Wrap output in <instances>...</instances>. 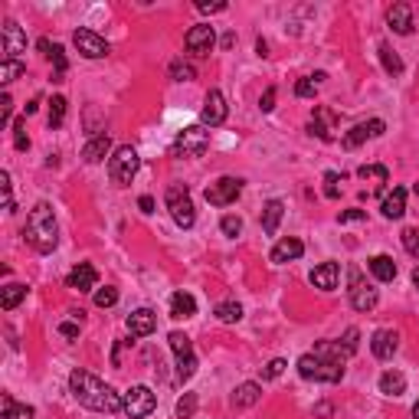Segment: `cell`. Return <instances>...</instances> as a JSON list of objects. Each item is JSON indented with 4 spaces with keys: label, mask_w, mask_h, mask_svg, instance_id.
<instances>
[{
    "label": "cell",
    "mask_w": 419,
    "mask_h": 419,
    "mask_svg": "<svg viewBox=\"0 0 419 419\" xmlns=\"http://www.w3.org/2000/svg\"><path fill=\"white\" fill-rule=\"evenodd\" d=\"M314 92H318V82H314L311 76H305V79H298L295 82V96L298 98H314Z\"/></svg>",
    "instance_id": "cell-45"
},
{
    "label": "cell",
    "mask_w": 419,
    "mask_h": 419,
    "mask_svg": "<svg viewBox=\"0 0 419 419\" xmlns=\"http://www.w3.org/2000/svg\"><path fill=\"white\" fill-rule=\"evenodd\" d=\"M66 108H69L66 98L53 96V102H49V128H59V124L66 122Z\"/></svg>",
    "instance_id": "cell-39"
},
{
    "label": "cell",
    "mask_w": 419,
    "mask_h": 419,
    "mask_svg": "<svg viewBox=\"0 0 419 419\" xmlns=\"http://www.w3.org/2000/svg\"><path fill=\"white\" fill-rule=\"evenodd\" d=\"M23 298H27V285H20V282H10V285L0 292V308H4V311H13V308H17Z\"/></svg>",
    "instance_id": "cell-33"
},
{
    "label": "cell",
    "mask_w": 419,
    "mask_h": 419,
    "mask_svg": "<svg viewBox=\"0 0 419 419\" xmlns=\"http://www.w3.org/2000/svg\"><path fill=\"white\" fill-rule=\"evenodd\" d=\"M124 328H128L131 337H148V334H154V328H157V314H154L151 308H138V311L128 314Z\"/></svg>",
    "instance_id": "cell-17"
},
{
    "label": "cell",
    "mask_w": 419,
    "mask_h": 419,
    "mask_svg": "<svg viewBox=\"0 0 419 419\" xmlns=\"http://www.w3.org/2000/svg\"><path fill=\"white\" fill-rule=\"evenodd\" d=\"M223 324H239L243 321V305H236V302H223V305H217V311H213Z\"/></svg>",
    "instance_id": "cell-35"
},
{
    "label": "cell",
    "mask_w": 419,
    "mask_h": 419,
    "mask_svg": "<svg viewBox=\"0 0 419 419\" xmlns=\"http://www.w3.org/2000/svg\"><path fill=\"white\" fill-rule=\"evenodd\" d=\"M285 367H288V363L282 361V357L269 361V363H266V370H262V380H276V377H282V373H285Z\"/></svg>",
    "instance_id": "cell-47"
},
{
    "label": "cell",
    "mask_w": 419,
    "mask_h": 419,
    "mask_svg": "<svg viewBox=\"0 0 419 419\" xmlns=\"http://www.w3.org/2000/svg\"><path fill=\"white\" fill-rule=\"evenodd\" d=\"M59 334L69 337V341H76V337H79V324L76 321H63V324H59Z\"/></svg>",
    "instance_id": "cell-54"
},
{
    "label": "cell",
    "mask_w": 419,
    "mask_h": 419,
    "mask_svg": "<svg viewBox=\"0 0 419 419\" xmlns=\"http://www.w3.org/2000/svg\"><path fill=\"white\" fill-rule=\"evenodd\" d=\"M298 373H302V380L341 383L344 363H331V361H324V357H318V354H302V357H298Z\"/></svg>",
    "instance_id": "cell-3"
},
{
    "label": "cell",
    "mask_w": 419,
    "mask_h": 419,
    "mask_svg": "<svg viewBox=\"0 0 419 419\" xmlns=\"http://www.w3.org/2000/svg\"><path fill=\"white\" fill-rule=\"evenodd\" d=\"M387 131V122L383 118H370V122H361V124H354L351 131L341 138V144L347 148V151H354V148H361L367 138H380V134Z\"/></svg>",
    "instance_id": "cell-14"
},
{
    "label": "cell",
    "mask_w": 419,
    "mask_h": 419,
    "mask_svg": "<svg viewBox=\"0 0 419 419\" xmlns=\"http://www.w3.org/2000/svg\"><path fill=\"white\" fill-rule=\"evenodd\" d=\"M314 413H318V416H331V406H328V403H321V406H318Z\"/></svg>",
    "instance_id": "cell-58"
},
{
    "label": "cell",
    "mask_w": 419,
    "mask_h": 419,
    "mask_svg": "<svg viewBox=\"0 0 419 419\" xmlns=\"http://www.w3.org/2000/svg\"><path fill=\"white\" fill-rule=\"evenodd\" d=\"M210 148V128L203 124H191V128H183L171 144V154L174 157H203Z\"/></svg>",
    "instance_id": "cell-5"
},
{
    "label": "cell",
    "mask_w": 419,
    "mask_h": 419,
    "mask_svg": "<svg viewBox=\"0 0 419 419\" xmlns=\"http://www.w3.org/2000/svg\"><path fill=\"white\" fill-rule=\"evenodd\" d=\"M334 124H337V115L328 112V108H314L311 122H308V134L321 138V141H331V138H334Z\"/></svg>",
    "instance_id": "cell-19"
},
{
    "label": "cell",
    "mask_w": 419,
    "mask_h": 419,
    "mask_svg": "<svg viewBox=\"0 0 419 419\" xmlns=\"http://www.w3.org/2000/svg\"><path fill=\"white\" fill-rule=\"evenodd\" d=\"M367 269L373 272L377 282H393V278H397V262H393V256H383V252L367 259Z\"/></svg>",
    "instance_id": "cell-25"
},
{
    "label": "cell",
    "mask_w": 419,
    "mask_h": 419,
    "mask_svg": "<svg viewBox=\"0 0 419 419\" xmlns=\"http://www.w3.org/2000/svg\"><path fill=\"white\" fill-rule=\"evenodd\" d=\"M413 419H419V400L413 403Z\"/></svg>",
    "instance_id": "cell-60"
},
{
    "label": "cell",
    "mask_w": 419,
    "mask_h": 419,
    "mask_svg": "<svg viewBox=\"0 0 419 419\" xmlns=\"http://www.w3.org/2000/svg\"><path fill=\"white\" fill-rule=\"evenodd\" d=\"M357 337H361V331H357V328H347V334H344V341H341V347L351 354V357L357 354Z\"/></svg>",
    "instance_id": "cell-50"
},
{
    "label": "cell",
    "mask_w": 419,
    "mask_h": 419,
    "mask_svg": "<svg viewBox=\"0 0 419 419\" xmlns=\"http://www.w3.org/2000/svg\"><path fill=\"white\" fill-rule=\"evenodd\" d=\"M413 285H416V288H419V266H416V269H413Z\"/></svg>",
    "instance_id": "cell-59"
},
{
    "label": "cell",
    "mask_w": 419,
    "mask_h": 419,
    "mask_svg": "<svg viewBox=\"0 0 419 419\" xmlns=\"http://www.w3.org/2000/svg\"><path fill=\"white\" fill-rule=\"evenodd\" d=\"M197 10H200V13H223V10H226V4H223V0H217V4H207V0H197Z\"/></svg>",
    "instance_id": "cell-52"
},
{
    "label": "cell",
    "mask_w": 419,
    "mask_h": 419,
    "mask_svg": "<svg viewBox=\"0 0 419 419\" xmlns=\"http://www.w3.org/2000/svg\"><path fill=\"white\" fill-rule=\"evenodd\" d=\"M351 308L354 311H373L377 308V302H380V295H377V288L370 285V282H363L361 278V269H351Z\"/></svg>",
    "instance_id": "cell-8"
},
{
    "label": "cell",
    "mask_w": 419,
    "mask_h": 419,
    "mask_svg": "<svg viewBox=\"0 0 419 419\" xmlns=\"http://www.w3.org/2000/svg\"><path fill=\"white\" fill-rule=\"evenodd\" d=\"M305 256V243L295 236H285L278 239L276 246H272V252H269V259L276 262V266H285V262H295V259Z\"/></svg>",
    "instance_id": "cell-16"
},
{
    "label": "cell",
    "mask_w": 419,
    "mask_h": 419,
    "mask_svg": "<svg viewBox=\"0 0 419 419\" xmlns=\"http://www.w3.org/2000/svg\"><path fill=\"white\" fill-rule=\"evenodd\" d=\"M108 154H112V138H108V131H98V134H92L86 141V148H82V161L98 164V161H105Z\"/></svg>",
    "instance_id": "cell-20"
},
{
    "label": "cell",
    "mask_w": 419,
    "mask_h": 419,
    "mask_svg": "<svg viewBox=\"0 0 419 419\" xmlns=\"http://www.w3.org/2000/svg\"><path fill=\"white\" fill-rule=\"evenodd\" d=\"M167 344H171L174 357H187V354H193V344H191V337H187L183 331H171V334H167Z\"/></svg>",
    "instance_id": "cell-36"
},
{
    "label": "cell",
    "mask_w": 419,
    "mask_h": 419,
    "mask_svg": "<svg viewBox=\"0 0 419 419\" xmlns=\"http://www.w3.org/2000/svg\"><path fill=\"white\" fill-rule=\"evenodd\" d=\"M0 410H4V419H33V416H37V413H33V406H27V403H17L10 393H4Z\"/></svg>",
    "instance_id": "cell-32"
},
{
    "label": "cell",
    "mask_w": 419,
    "mask_h": 419,
    "mask_svg": "<svg viewBox=\"0 0 419 419\" xmlns=\"http://www.w3.org/2000/svg\"><path fill=\"white\" fill-rule=\"evenodd\" d=\"M361 219H367V210L351 207V210H341V217H337V223H361Z\"/></svg>",
    "instance_id": "cell-48"
},
{
    "label": "cell",
    "mask_w": 419,
    "mask_h": 419,
    "mask_svg": "<svg viewBox=\"0 0 419 419\" xmlns=\"http://www.w3.org/2000/svg\"><path fill=\"white\" fill-rule=\"evenodd\" d=\"M167 72H171L174 82H193V79H197V69H193L191 63H183V59H174Z\"/></svg>",
    "instance_id": "cell-37"
},
{
    "label": "cell",
    "mask_w": 419,
    "mask_h": 419,
    "mask_svg": "<svg viewBox=\"0 0 419 419\" xmlns=\"http://www.w3.org/2000/svg\"><path fill=\"white\" fill-rule=\"evenodd\" d=\"M239 193H243V181L239 177H219V181H213L203 191V197H207L210 207H229V203H236Z\"/></svg>",
    "instance_id": "cell-9"
},
{
    "label": "cell",
    "mask_w": 419,
    "mask_h": 419,
    "mask_svg": "<svg viewBox=\"0 0 419 419\" xmlns=\"http://www.w3.org/2000/svg\"><path fill=\"white\" fill-rule=\"evenodd\" d=\"M66 285L76 288V292H92V288L98 285V272L92 262H79L72 272L66 276Z\"/></svg>",
    "instance_id": "cell-18"
},
{
    "label": "cell",
    "mask_w": 419,
    "mask_h": 419,
    "mask_svg": "<svg viewBox=\"0 0 419 419\" xmlns=\"http://www.w3.org/2000/svg\"><path fill=\"white\" fill-rule=\"evenodd\" d=\"M256 53H259V56H269V43H266V39H256Z\"/></svg>",
    "instance_id": "cell-56"
},
{
    "label": "cell",
    "mask_w": 419,
    "mask_h": 419,
    "mask_svg": "<svg viewBox=\"0 0 419 419\" xmlns=\"http://www.w3.org/2000/svg\"><path fill=\"white\" fill-rule=\"evenodd\" d=\"M324 197H328V200H337V197H341V174L337 171L324 174Z\"/></svg>",
    "instance_id": "cell-42"
},
{
    "label": "cell",
    "mask_w": 419,
    "mask_h": 419,
    "mask_svg": "<svg viewBox=\"0 0 419 419\" xmlns=\"http://www.w3.org/2000/svg\"><path fill=\"white\" fill-rule=\"evenodd\" d=\"M23 72H27V66H23L20 59H7V63L0 66V82H4V86H10V82H17Z\"/></svg>",
    "instance_id": "cell-38"
},
{
    "label": "cell",
    "mask_w": 419,
    "mask_h": 419,
    "mask_svg": "<svg viewBox=\"0 0 419 419\" xmlns=\"http://www.w3.org/2000/svg\"><path fill=\"white\" fill-rule=\"evenodd\" d=\"M96 305H98V308H112V305H118V288H112V285L98 288V292H96Z\"/></svg>",
    "instance_id": "cell-43"
},
{
    "label": "cell",
    "mask_w": 419,
    "mask_h": 419,
    "mask_svg": "<svg viewBox=\"0 0 419 419\" xmlns=\"http://www.w3.org/2000/svg\"><path fill=\"white\" fill-rule=\"evenodd\" d=\"M164 200H167V210H171L174 223L181 229H191L197 223V210H193V200H191V191L183 187V183H171L167 193H164Z\"/></svg>",
    "instance_id": "cell-6"
},
{
    "label": "cell",
    "mask_w": 419,
    "mask_h": 419,
    "mask_svg": "<svg viewBox=\"0 0 419 419\" xmlns=\"http://www.w3.org/2000/svg\"><path fill=\"white\" fill-rule=\"evenodd\" d=\"M138 164H141V157H138V151H134L131 144L115 148L112 157H108V181L115 187H128L134 181V174H138Z\"/></svg>",
    "instance_id": "cell-4"
},
{
    "label": "cell",
    "mask_w": 419,
    "mask_h": 419,
    "mask_svg": "<svg viewBox=\"0 0 419 419\" xmlns=\"http://www.w3.org/2000/svg\"><path fill=\"white\" fill-rule=\"evenodd\" d=\"M387 23H390L393 33L410 37V33H413V7H410V4H393V7L387 10Z\"/></svg>",
    "instance_id": "cell-22"
},
{
    "label": "cell",
    "mask_w": 419,
    "mask_h": 419,
    "mask_svg": "<svg viewBox=\"0 0 419 419\" xmlns=\"http://www.w3.org/2000/svg\"><path fill=\"white\" fill-rule=\"evenodd\" d=\"M341 282V266L337 262H321V266H314L311 272V285L321 288V292H334Z\"/></svg>",
    "instance_id": "cell-21"
},
{
    "label": "cell",
    "mask_w": 419,
    "mask_h": 419,
    "mask_svg": "<svg viewBox=\"0 0 419 419\" xmlns=\"http://www.w3.org/2000/svg\"><path fill=\"white\" fill-rule=\"evenodd\" d=\"M282 217H285V203H282V200H269L266 207H262V233H266V236H276Z\"/></svg>",
    "instance_id": "cell-24"
},
{
    "label": "cell",
    "mask_w": 419,
    "mask_h": 419,
    "mask_svg": "<svg viewBox=\"0 0 419 419\" xmlns=\"http://www.w3.org/2000/svg\"><path fill=\"white\" fill-rule=\"evenodd\" d=\"M138 207H141V213H154V197H148V193H144L141 200H138Z\"/></svg>",
    "instance_id": "cell-55"
},
{
    "label": "cell",
    "mask_w": 419,
    "mask_h": 419,
    "mask_svg": "<svg viewBox=\"0 0 419 419\" xmlns=\"http://www.w3.org/2000/svg\"><path fill=\"white\" fill-rule=\"evenodd\" d=\"M400 347V334L393 331V328H380V331H373L370 337V351L377 361H390L393 354Z\"/></svg>",
    "instance_id": "cell-15"
},
{
    "label": "cell",
    "mask_w": 419,
    "mask_h": 419,
    "mask_svg": "<svg viewBox=\"0 0 419 419\" xmlns=\"http://www.w3.org/2000/svg\"><path fill=\"white\" fill-rule=\"evenodd\" d=\"M197 373V354H187V357H177V380L187 383Z\"/></svg>",
    "instance_id": "cell-40"
},
{
    "label": "cell",
    "mask_w": 419,
    "mask_h": 419,
    "mask_svg": "<svg viewBox=\"0 0 419 419\" xmlns=\"http://www.w3.org/2000/svg\"><path fill=\"white\" fill-rule=\"evenodd\" d=\"M23 128H27L23 118H17V122H13V148H17V151H30V138Z\"/></svg>",
    "instance_id": "cell-44"
},
{
    "label": "cell",
    "mask_w": 419,
    "mask_h": 419,
    "mask_svg": "<svg viewBox=\"0 0 419 419\" xmlns=\"http://www.w3.org/2000/svg\"><path fill=\"white\" fill-rule=\"evenodd\" d=\"M259 400H262V387H259V383H252V380L239 383L236 390H233V403H236L239 410H249V406H256Z\"/></svg>",
    "instance_id": "cell-26"
},
{
    "label": "cell",
    "mask_w": 419,
    "mask_h": 419,
    "mask_svg": "<svg viewBox=\"0 0 419 419\" xmlns=\"http://www.w3.org/2000/svg\"><path fill=\"white\" fill-rule=\"evenodd\" d=\"M39 49H43V56L53 59V66H56V82H63V76H66V69H69V59H66V49L59 46V43H49L46 37L37 43Z\"/></svg>",
    "instance_id": "cell-23"
},
{
    "label": "cell",
    "mask_w": 419,
    "mask_h": 419,
    "mask_svg": "<svg viewBox=\"0 0 419 419\" xmlns=\"http://www.w3.org/2000/svg\"><path fill=\"white\" fill-rule=\"evenodd\" d=\"M226 98H223V92L219 89H210L207 98H203V108H200V124L203 128H219V124L226 122Z\"/></svg>",
    "instance_id": "cell-12"
},
{
    "label": "cell",
    "mask_w": 419,
    "mask_h": 419,
    "mask_svg": "<svg viewBox=\"0 0 419 419\" xmlns=\"http://www.w3.org/2000/svg\"><path fill=\"white\" fill-rule=\"evenodd\" d=\"M154 406H157V397H154V390H151V387H144V383L131 387V390L124 393V403H122V410L128 413L131 419H144V416H151Z\"/></svg>",
    "instance_id": "cell-7"
},
{
    "label": "cell",
    "mask_w": 419,
    "mask_h": 419,
    "mask_svg": "<svg viewBox=\"0 0 419 419\" xmlns=\"http://www.w3.org/2000/svg\"><path fill=\"white\" fill-rule=\"evenodd\" d=\"M197 413V393H183L177 400V419H193Z\"/></svg>",
    "instance_id": "cell-41"
},
{
    "label": "cell",
    "mask_w": 419,
    "mask_h": 419,
    "mask_svg": "<svg viewBox=\"0 0 419 419\" xmlns=\"http://www.w3.org/2000/svg\"><path fill=\"white\" fill-rule=\"evenodd\" d=\"M171 314L174 318H193L197 314V298L191 292H174L171 295Z\"/></svg>",
    "instance_id": "cell-29"
},
{
    "label": "cell",
    "mask_w": 419,
    "mask_h": 419,
    "mask_svg": "<svg viewBox=\"0 0 419 419\" xmlns=\"http://www.w3.org/2000/svg\"><path fill=\"white\" fill-rule=\"evenodd\" d=\"M229 46H236V33H226V37H223V49H229Z\"/></svg>",
    "instance_id": "cell-57"
},
{
    "label": "cell",
    "mask_w": 419,
    "mask_h": 419,
    "mask_svg": "<svg viewBox=\"0 0 419 419\" xmlns=\"http://www.w3.org/2000/svg\"><path fill=\"white\" fill-rule=\"evenodd\" d=\"M72 43H76V49H79V53H82L86 59H105L108 53H112L108 39L98 37L96 30H89V27H79L76 33H72Z\"/></svg>",
    "instance_id": "cell-10"
},
{
    "label": "cell",
    "mask_w": 419,
    "mask_h": 419,
    "mask_svg": "<svg viewBox=\"0 0 419 419\" xmlns=\"http://www.w3.org/2000/svg\"><path fill=\"white\" fill-rule=\"evenodd\" d=\"M259 108H262V112H272V108H276V89H272V86L262 92V98H259Z\"/></svg>",
    "instance_id": "cell-51"
},
{
    "label": "cell",
    "mask_w": 419,
    "mask_h": 419,
    "mask_svg": "<svg viewBox=\"0 0 419 419\" xmlns=\"http://www.w3.org/2000/svg\"><path fill=\"white\" fill-rule=\"evenodd\" d=\"M357 177H361V181H370L373 191L380 193L383 187H387V181H390V171H387L383 164H363L361 171H357Z\"/></svg>",
    "instance_id": "cell-30"
},
{
    "label": "cell",
    "mask_w": 419,
    "mask_h": 419,
    "mask_svg": "<svg viewBox=\"0 0 419 419\" xmlns=\"http://www.w3.org/2000/svg\"><path fill=\"white\" fill-rule=\"evenodd\" d=\"M10 112H13L10 96H0V124H10Z\"/></svg>",
    "instance_id": "cell-53"
},
{
    "label": "cell",
    "mask_w": 419,
    "mask_h": 419,
    "mask_svg": "<svg viewBox=\"0 0 419 419\" xmlns=\"http://www.w3.org/2000/svg\"><path fill=\"white\" fill-rule=\"evenodd\" d=\"M403 246H406V252L419 256V229H403Z\"/></svg>",
    "instance_id": "cell-49"
},
{
    "label": "cell",
    "mask_w": 419,
    "mask_h": 419,
    "mask_svg": "<svg viewBox=\"0 0 419 419\" xmlns=\"http://www.w3.org/2000/svg\"><path fill=\"white\" fill-rule=\"evenodd\" d=\"M380 393L383 397H403L406 393V377L400 370H383L380 373Z\"/></svg>",
    "instance_id": "cell-28"
},
{
    "label": "cell",
    "mask_w": 419,
    "mask_h": 419,
    "mask_svg": "<svg viewBox=\"0 0 419 419\" xmlns=\"http://www.w3.org/2000/svg\"><path fill=\"white\" fill-rule=\"evenodd\" d=\"M377 53H380V63H383V69H387V76H403V59L397 56L387 43H380Z\"/></svg>",
    "instance_id": "cell-34"
},
{
    "label": "cell",
    "mask_w": 419,
    "mask_h": 419,
    "mask_svg": "<svg viewBox=\"0 0 419 419\" xmlns=\"http://www.w3.org/2000/svg\"><path fill=\"white\" fill-rule=\"evenodd\" d=\"M69 390H72V397L86 410H96V413H118L124 403V397H118L108 383L98 380L96 373L82 370V367H76V370L69 373Z\"/></svg>",
    "instance_id": "cell-1"
},
{
    "label": "cell",
    "mask_w": 419,
    "mask_h": 419,
    "mask_svg": "<svg viewBox=\"0 0 419 419\" xmlns=\"http://www.w3.org/2000/svg\"><path fill=\"white\" fill-rule=\"evenodd\" d=\"M219 229H223L226 236H239V233H243V219H239V217H233V213H229V217H223V219H219Z\"/></svg>",
    "instance_id": "cell-46"
},
{
    "label": "cell",
    "mask_w": 419,
    "mask_h": 419,
    "mask_svg": "<svg viewBox=\"0 0 419 419\" xmlns=\"http://www.w3.org/2000/svg\"><path fill=\"white\" fill-rule=\"evenodd\" d=\"M380 213L387 219H400L403 213H406V191H403V187H393V193H387V197H383Z\"/></svg>",
    "instance_id": "cell-27"
},
{
    "label": "cell",
    "mask_w": 419,
    "mask_h": 419,
    "mask_svg": "<svg viewBox=\"0 0 419 419\" xmlns=\"http://www.w3.org/2000/svg\"><path fill=\"white\" fill-rule=\"evenodd\" d=\"M311 354H318V357H324V361H331V363H347V357H351L341 347V341H318Z\"/></svg>",
    "instance_id": "cell-31"
},
{
    "label": "cell",
    "mask_w": 419,
    "mask_h": 419,
    "mask_svg": "<svg viewBox=\"0 0 419 419\" xmlns=\"http://www.w3.org/2000/svg\"><path fill=\"white\" fill-rule=\"evenodd\" d=\"M0 46H4V63H7V59H20V53H27V33L20 30L17 20H4Z\"/></svg>",
    "instance_id": "cell-13"
},
{
    "label": "cell",
    "mask_w": 419,
    "mask_h": 419,
    "mask_svg": "<svg viewBox=\"0 0 419 419\" xmlns=\"http://www.w3.org/2000/svg\"><path fill=\"white\" fill-rule=\"evenodd\" d=\"M23 236H27V243L37 252H53L59 243V223H56V213H53V207H49L46 200H39L37 207L30 210L27 217V229H23Z\"/></svg>",
    "instance_id": "cell-2"
},
{
    "label": "cell",
    "mask_w": 419,
    "mask_h": 419,
    "mask_svg": "<svg viewBox=\"0 0 419 419\" xmlns=\"http://www.w3.org/2000/svg\"><path fill=\"white\" fill-rule=\"evenodd\" d=\"M183 46H187V53L197 59L210 56L213 53V46H217V30L210 27V23H197V27L183 37Z\"/></svg>",
    "instance_id": "cell-11"
}]
</instances>
